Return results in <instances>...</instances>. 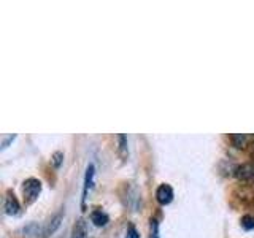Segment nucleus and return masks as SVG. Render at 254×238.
<instances>
[{
	"instance_id": "obj_7",
	"label": "nucleus",
	"mask_w": 254,
	"mask_h": 238,
	"mask_svg": "<svg viewBox=\"0 0 254 238\" xmlns=\"http://www.w3.org/2000/svg\"><path fill=\"white\" fill-rule=\"evenodd\" d=\"M71 238H87L86 222L83 219H79L76 224L73 226V235H71Z\"/></svg>"
},
{
	"instance_id": "obj_8",
	"label": "nucleus",
	"mask_w": 254,
	"mask_h": 238,
	"mask_svg": "<svg viewBox=\"0 0 254 238\" xmlns=\"http://www.w3.org/2000/svg\"><path fill=\"white\" fill-rule=\"evenodd\" d=\"M91 219H92V222L97 227H102V226H105L107 222H108V216L105 213H103L102 210H95V211H92V214H91Z\"/></svg>"
},
{
	"instance_id": "obj_14",
	"label": "nucleus",
	"mask_w": 254,
	"mask_h": 238,
	"mask_svg": "<svg viewBox=\"0 0 254 238\" xmlns=\"http://www.w3.org/2000/svg\"><path fill=\"white\" fill-rule=\"evenodd\" d=\"M14 138H16V135H10V137H8V138H5V140H3V143H2V149H5V148L8 146V143H11Z\"/></svg>"
},
{
	"instance_id": "obj_6",
	"label": "nucleus",
	"mask_w": 254,
	"mask_h": 238,
	"mask_svg": "<svg viewBox=\"0 0 254 238\" xmlns=\"http://www.w3.org/2000/svg\"><path fill=\"white\" fill-rule=\"evenodd\" d=\"M61 221H62V213H58V214H56V216L50 221V224H48V226L45 227V230L42 232V237H40V238H48L51 234H54V230L61 226Z\"/></svg>"
},
{
	"instance_id": "obj_5",
	"label": "nucleus",
	"mask_w": 254,
	"mask_h": 238,
	"mask_svg": "<svg viewBox=\"0 0 254 238\" xmlns=\"http://www.w3.org/2000/svg\"><path fill=\"white\" fill-rule=\"evenodd\" d=\"M94 175H95V169H94V165H92V164H89V165H87V170H86V177H84V189H83V206H84V202H86L87 192H89V189L92 187Z\"/></svg>"
},
{
	"instance_id": "obj_12",
	"label": "nucleus",
	"mask_w": 254,
	"mask_h": 238,
	"mask_svg": "<svg viewBox=\"0 0 254 238\" xmlns=\"http://www.w3.org/2000/svg\"><path fill=\"white\" fill-rule=\"evenodd\" d=\"M62 159H64V154H62V153H54V154L51 156V162H53V165L56 167V169H59V165H61V162H62Z\"/></svg>"
},
{
	"instance_id": "obj_13",
	"label": "nucleus",
	"mask_w": 254,
	"mask_h": 238,
	"mask_svg": "<svg viewBox=\"0 0 254 238\" xmlns=\"http://www.w3.org/2000/svg\"><path fill=\"white\" fill-rule=\"evenodd\" d=\"M126 238H140V234L137 232V229H135L133 226H129V229H127V234H126Z\"/></svg>"
},
{
	"instance_id": "obj_11",
	"label": "nucleus",
	"mask_w": 254,
	"mask_h": 238,
	"mask_svg": "<svg viewBox=\"0 0 254 238\" xmlns=\"http://www.w3.org/2000/svg\"><path fill=\"white\" fill-rule=\"evenodd\" d=\"M149 238H159V222H157V219H151V237Z\"/></svg>"
},
{
	"instance_id": "obj_3",
	"label": "nucleus",
	"mask_w": 254,
	"mask_h": 238,
	"mask_svg": "<svg viewBox=\"0 0 254 238\" xmlns=\"http://www.w3.org/2000/svg\"><path fill=\"white\" fill-rule=\"evenodd\" d=\"M3 208L6 214H18L21 210V205L18 202V198L14 197V194H6L3 200Z\"/></svg>"
},
{
	"instance_id": "obj_2",
	"label": "nucleus",
	"mask_w": 254,
	"mask_h": 238,
	"mask_svg": "<svg viewBox=\"0 0 254 238\" xmlns=\"http://www.w3.org/2000/svg\"><path fill=\"white\" fill-rule=\"evenodd\" d=\"M156 198L161 205H169L173 200V189L169 184H161L156 190Z\"/></svg>"
},
{
	"instance_id": "obj_1",
	"label": "nucleus",
	"mask_w": 254,
	"mask_h": 238,
	"mask_svg": "<svg viewBox=\"0 0 254 238\" xmlns=\"http://www.w3.org/2000/svg\"><path fill=\"white\" fill-rule=\"evenodd\" d=\"M42 192V182L37 178H29L24 181L22 184V194H24V198H26L27 203H32L37 200V197Z\"/></svg>"
},
{
	"instance_id": "obj_9",
	"label": "nucleus",
	"mask_w": 254,
	"mask_h": 238,
	"mask_svg": "<svg viewBox=\"0 0 254 238\" xmlns=\"http://www.w3.org/2000/svg\"><path fill=\"white\" fill-rule=\"evenodd\" d=\"M251 140H254V138L246 137V135H232L234 146H237V148H246L248 146V141H251Z\"/></svg>"
},
{
	"instance_id": "obj_4",
	"label": "nucleus",
	"mask_w": 254,
	"mask_h": 238,
	"mask_svg": "<svg viewBox=\"0 0 254 238\" xmlns=\"http://www.w3.org/2000/svg\"><path fill=\"white\" fill-rule=\"evenodd\" d=\"M237 177L242 181H254V164H245L237 169Z\"/></svg>"
},
{
	"instance_id": "obj_10",
	"label": "nucleus",
	"mask_w": 254,
	"mask_h": 238,
	"mask_svg": "<svg viewBox=\"0 0 254 238\" xmlns=\"http://www.w3.org/2000/svg\"><path fill=\"white\" fill-rule=\"evenodd\" d=\"M242 226L250 230V229H254V216H250V214H246V216L242 218Z\"/></svg>"
}]
</instances>
